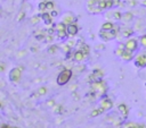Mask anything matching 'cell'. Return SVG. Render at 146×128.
Wrapping results in <instances>:
<instances>
[{"mask_svg": "<svg viewBox=\"0 0 146 128\" xmlns=\"http://www.w3.org/2000/svg\"><path fill=\"white\" fill-rule=\"evenodd\" d=\"M71 76H72V70H70V69H64V70L61 72L59 75H58L57 84L58 85H65V84L71 79Z\"/></svg>", "mask_w": 146, "mask_h": 128, "instance_id": "1", "label": "cell"}, {"mask_svg": "<svg viewBox=\"0 0 146 128\" xmlns=\"http://www.w3.org/2000/svg\"><path fill=\"white\" fill-rule=\"evenodd\" d=\"M21 74H22V68H14L10 72V74H9L10 81H13V82H15V83L18 82L20 78H21Z\"/></svg>", "mask_w": 146, "mask_h": 128, "instance_id": "2", "label": "cell"}, {"mask_svg": "<svg viewBox=\"0 0 146 128\" xmlns=\"http://www.w3.org/2000/svg\"><path fill=\"white\" fill-rule=\"evenodd\" d=\"M137 46H138V42L136 39H131L129 41L125 43V49L129 50V51H135L137 49Z\"/></svg>", "mask_w": 146, "mask_h": 128, "instance_id": "3", "label": "cell"}, {"mask_svg": "<svg viewBox=\"0 0 146 128\" xmlns=\"http://www.w3.org/2000/svg\"><path fill=\"white\" fill-rule=\"evenodd\" d=\"M100 37L102 39H104V40H112V39H114L115 37V32L113 31H103L100 32Z\"/></svg>", "mask_w": 146, "mask_h": 128, "instance_id": "4", "label": "cell"}, {"mask_svg": "<svg viewBox=\"0 0 146 128\" xmlns=\"http://www.w3.org/2000/svg\"><path fill=\"white\" fill-rule=\"evenodd\" d=\"M66 32H68V35L74 36L78 33V26L75 25V24H68V25L66 26Z\"/></svg>", "mask_w": 146, "mask_h": 128, "instance_id": "5", "label": "cell"}, {"mask_svg": "<svg viewBox=\"0 0 146 128\" xmlns=\"http://www.w3.org/2000/svg\"><path fill=\"white\" fill-rule=\"evenodd\" d=\"M136 65L139 67H145L146 66V53L145 55H141L136 58Z\"/></svg>", "mask_w": 146, "mask_h": 128, "instance_id": "6", "label": "cell"}, {"mask_svg": "<svg viewBox=\"0 0 146 128\" xmlns=\"http://www.w3.org/2000/svg\"><path fill=\"white\" fill-rule=\"evenodd\" d=\"M102 76H103V73H102V70H95L94 74L91 75V79L94 81V82L96 83H99L100 82V78H102Z\"/></svg>", "mask_w": 146, "mask_h": 128, "instance_id": "7", "label": "cell"}, {"mask_svg": "<svg viewBox=\"0 0 146 128\" xmlns=\"http://www.w3.org/2000/svg\"><path fill=\"white\" fill-rule=\"evenodd\" d=\"M100 107H102L103 110H109V109H111V108H112V102H111V100L104 99V100L102 101V103H100Z\"/></svg>", "mask_w": 146, "mask_h": 128, "instance_id": "8", "label": "cell"}, {"mask_svg": "<svg viewBox=\"0 0 146 128\" xmlns=\"http://www.w3.org/2000/svg\"><path fill=\"white\" fill-rule=\"evenodd\" d=\"M83 53H84L83 51H77L75 55H74V60H77V61H82V59L84 58Z\"/></svg>", "mask_w": 146, "mask_h": 128, "instance_id": "9", "label": "cell"}, {"mask_svg": "<svg viewBox=\"0 0 146 128\" xmlns=\"http://www.w3.org/2000/svg\"><path fill=\"white\" fill-rule=\"evenodd\" d=\"M121 57H122L125 60H130L131 58H132V51H129V50L125 49V52H123V55H122Z\"/></svg>", "mask_w": 146, "mask_h": 128, "instance_id": "10", "label": "cell"}, {"mask_svg": "<svg viewBox=\"0 0 146 128\" xmlns=\"http://www.w3.org/2000/svg\"><path fill=\"white\" fill-rule=\"evenodd\" d=\"M113 24L112 23H110V22H107V23H104L103 24V26H102V30L103 31H112L113 30Z\"/></svg>", "mask_w": 146, "mask_h": 128, "instance_id": "11", "label": "cell"}, {"mask_svg": "<svg viewBox=\"0 0 146 128\" xmlns=\"http://www.w3.org/2000/svg\"><path fill=\"white\" fill-rule=\"evenodd\" d=\"M119 111H120L123 116H127V114H128V108L125 107V104H120V105H119Z\"/></svg>", "mask_w": 146, "mask_h": 128, "instance_id": "12", "label": "cell"}, {"mask_svg": "<svg viewBox=\"0 0 146 128\" xmlns=\"http://www.w3.org/2000/svg\"><path fill=\"white\" fill-rule=\"evenodd\" d=\"M42 18H43V21L46 22V24H50L52 23V16L49 14H42Z\"/></svg>", "mask_w": 146, "mask_h": 128, "instance_id": "13", "label": "cell"}, {"mask_svg": "<svg viewBox=\"0 0 146 128\" xmlns=\"http://www.w3.org/2000/svg\"><path fill=\"white\" fill-rule=\"evenodd\" d=\"M103 111H104V110H103L102 108H100V109H97V110H94V111L91 112V117H96V116H98L99 113H102Z\"/></svg>", "mask_w": 146, "mask_h": 128, "instance_id": "14", "label": "cell"}, {"mask_svg": "<svg viewBox=\"0 0 146 128\" xmlns=\"http://www.w3.org/2000/svg\"><path fill=\"white\" fill-rule=\"evenodd\" d=\"M123 19L125 21H131L132 19V14L131 13H125L123 15Z\"/></svg>", "mask_w": 146, "mask_h": 128, "instance_id": "15", "label": "cell"}, {"mask_svg": "<svg viewBox=\"0 0 146 128\" xmlns=\"http://www.w3.org/2000/svg\"><path fill=\"white\" fill-rule=\"evenodd\" d=\"M56 30H57V32L65 31V26H64V24H57V25H56Z\"/></svg>", "mask_w": 146, "mask_h": 128, "instance_id": "16", "label": "cell"}, {"mask_svg": "<svg viewBox=\"0 0 146 128\" xmlns=\"http://www.w3.org/2000/svg\"><path fill=\"white\" fill-rule=\"evenodd\" d=\"M46 92H47V88H46V87H40V88H39V91H38V93H39L40 95L45 94Z\"/></svg>", "mask_w": 146, "mask_h": 128, "instance_id": "17", "label": "cell"}, {"mask_svg": "<svg viewBox=\"0 0 146 128\" xmlns=\"http://www.w3.org/2000/svg\"><path fill=\"white\" fill-rule=\"evenodd\" d=\"M46 7H47V9H54V4L52 2H46Z\"/></svg>", "mask_w": 146, "mask_h": 128, "instance_id": "18", "label": "cell"}, {"mask_svg": "<svg viewBox=\"0 0 146 128\" xmlns=\"http://www.w3.org/2000/svg\"><path fill=\"white\" fill-rule=\"evenodd\" d=\"M132 34V31L131 30H125V32H123V36H129Z\"/></svg>", "mask_w": 146, "mask_h": 128, "instance_id": "19", "label": "cell"}, {"mask_svg": "<svg viewBox=\"0 0 146 128\" xmlns=\"http://www.w3.org/2000/svg\"><path fill=\"white\" fill-rule=\"evenodd\" d=\"M141 44H143V46H146V35H143V36H141Z\"/></svg>", "mask_w": 146, "mask_h": 128, "instance_id": "20", "label": "cell"}, {"mask_svg": "<svg viewBox=\"0 0 146 128\" xmlns=\"http://www.w3.org/2000/svg\"><path fill=\"white\" fill-rule=\"evenodd\" d=\"M112 5H113V1L112 0H106V8L112 7Z\"/></svg>", "mask_w": 146, "mask_h": 128, "instance_id": "21", "label": "cell"}, {"mask_svg": "<svg viewBox=\"0 0 146 128\" xmlns=\"http://www.w3.org/2000/svg\"><path fill=\"white\" fill-rule=\"evenodd\" d=\"M45 8H47V7H46V2H41V4L39 5V9H40V10H43Z\"/></svg>", "mask_w": 146, "mask_h": 128, "instance_id": "22", "label": "cell"}, {"mask_svg": "<svg viewBox=\"0 0 146 128\" xmlns=\"http://www.w3.org/2000/svg\"><path fill=\"white\" fill-rule=\"evenodd\" d=\"M57 34H58V36H59V37H64L66 33H65V31H59V32H57Z\"/></svg>", "mask_w": 146, "mask_h": 128, "instance_id": "23", "label": "cell"}, {"mask_svg": "<svg viewBox=\"0 0 146 128\" xmlns=\"http://www.w3.org/2000/svg\"><path fill=\"white\" fill-rule=\"evenodd\" d=\"M114 16H115L114 18H116V19H120V18H122V17H121L122 15H121L120 13H118V11H116V13H114Z\"/></svg>", "mask_w": 146, "mask_h": 128, "instance_id": "24", "label": "cell"}, {"mask_svg": "<svg viewBox=\"0 0 146 128\" xmlns=\"http://www.w3.org/2000/svg\"><path fill=\"white\" fill-rule=\"evenodd\" d=\"M38 21H39V17H34V18H32V19H31L32 23H36Z\"/></svg>", "mask_w": 146, "mask_h": 128, "instance_id": "25", "label": "cell"}, {"mask_svg": "<svg viewBox=\"0 0 146 128\" xmlns=\"http://www.w3.org/2000/svg\"><path fill=\"white\" fill-rule=\"evenodd\" d=\"M56 50H57V48H56V46H52L49 51H50V52H54V51H56Z\"/></svg>", "mask_w": 146, "mask_h": 128, "instance_id": "26", "label": "cell"}, {"mask_svg": "<svg viewBox=\"0 0 146 128\" xmlns=\"http://www.w3.org/2000/svg\"><path fill=\"white\" fill-rule=\"evenodd\" d=\"M23 16H24V13H21V14H20V17H18V19H20V21L23 18Z\"/></svg>", "mask_w": 146, "mask_h": 128, "instance_id": "27", "label": "cell"}, {"mask_svg": "<svg viewBox=\"0 0 146 128\" xmlns=\"http://www.w3.org/2000/svg\"><path fill=\"white\" fill-rule=\"evenodd\" d=\"M57 15V13H56V11H52V16H56Z\"/></svg>", "mask_w": 146, "mask_h": 128, "instance_id": "28", "label": "cell"}, {"mask_svg": "<svg viewBox=\"0 0 146 128\" xmlns=\"http://www.w3.org/2000/svg\"><path fill=\"white\" fill-rule=\"evenodd\" d=\"M1 128H9V127H8V126H6V125H2V127Z\"/></svg>", "mask_w": 146, "mask_h": 128, "instance_id": "29", "label": "cell"}, {"mask_svg": "<svg viewBox=\"0 0 146 128\" xmlns=\"http://www.w3.org/2000/svg\"><path fill=\"white\" fill-rule=\"evenodd\" d=\"M143 5H144V6H146V0H145V1H144V2H143Z\"/></svg>", "mask_w": 146, "mask_h": 128, "instance_id": "30", "label": "cell"}]
</instances>
